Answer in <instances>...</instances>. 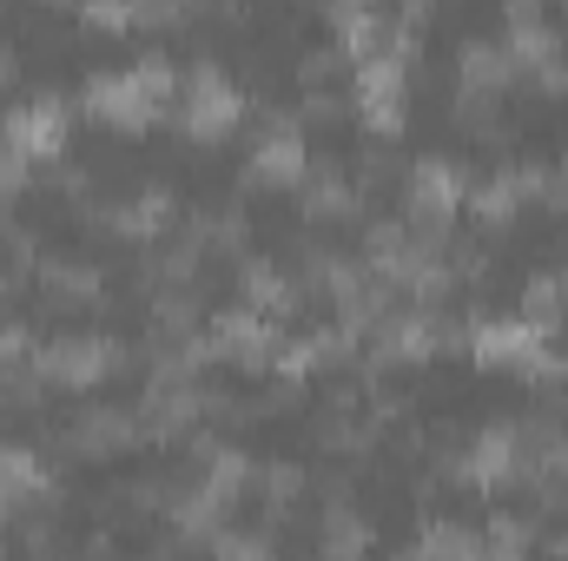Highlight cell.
<instances>
[{
    "label": "cell",
    "instance_id": "obj_1",
    "mask_svg": "<svg viewBox=\"0 0 568 561\" xmlns=\"http://www.w3.org/2000/svg\"><path fill=\"white\" fill-rule=\"evenodd\" d=\"M311 178L304 172H284V165H252L245 185H239V205H232V225H239V245L245 258L258 265V278L272 284H297L304 272H317L311 258Z\"/></svg>",
    "mask_w": 568,
    "mask_h": 561
},
{
    "label": "cell",
    "instance_id": "obj_2",
    "mask_svg": "<svg viewBox=\"0 0 568 561\" xmlns=\"http://www.w3.org/2000/svg\"><path fill=\"white\" fill-rule=\"evenodd\" d=\"M179 317L192 324V337H219V330H232L239 317H252L258 310V265L245 258V245L239 238H219L212 225L192 238V252L179 258Z\"/></svg>",
    "mask_w": 568,
    "mask_h": 561
},
{
    "label": "cell",
    "instance_id": "obj_3",
    "mask_svg": "<svg viewBox=\"0 0 568 561\" xmlns=\"http://www.w3.org/2000/svg\"><path fill=\"white\" fill-rule=\"evenodd\" d=\"M258 330H265V350L278 357H297V350H317V344H344L351 337V290L331 278L324 265L304 272L297 284H278V297H258Z\"/></svg>",
    "mask_w": 568,
    "mask_h": 561
},
{
    "label": "cell",
    "instance_id": "obj_4",
    "mask_svg": "<svg viewBox=\"0 0 568 561\" xmlns=\"http://www.w3.org/2000/svg\"><path fill=\"white\" fill-rule=\"evenodd\" d=\"M179 390L185 404H219V410H258L291 390V370H284L278 350H245V344H199L185 364H179Z\"/></svg>",
    "mask_w": 568,
    "mask_h": 561
},
{
    "label": "cell",
    "instance_id": "obj_5",
    "mask_svg": "<svg viewBox=\"0 0 568 561\" xmlns=\"http://www.w3.org/2000/svg\"><path fill=\"white\" fill-rule=\"evenodd\" d=\"M377 152V126L364 106H331V100H311L297 120H291V159L311 185H351L364 172V159Z\"/></svg>",
    "mask_w": 568,
    "mask_h": 561
},
{
    "label": "cell",
    "instance_id": "obj_6",
    "mask_svg": "<svg viewBox=\"0 0 568 561\" xmlns=\"http://www.w3.org/2000/svg\"><path fill=\"white\" fill-rule=\"evenodd\" d=\"M324 436H337V429H324L317 410H311L297 390H284V397H272V404L232 417L225 456H239V462H252V469H272V476H297Z\"/></svg>",
    "mask_w": 568,
    "mask_h": 561
},
{
    "label": "cell",
    "instance_id": "obj_7",
    "mask_svg": "<svg viewBox=\"0 0 568 561\" xmlns=\"http://www.w3.org/2000/svg\"><path fill=\"white\" fill-rule=\"evenodd\" d=\"M291 390L317 410L324 429H337V436H364L371 422L384 417V404H377V390H371V357H357V350H344V344L304 350V370L291 377Z\"/></svg>",
    "mask_w": 568,
    "mask_h": 561
},
{
    "label": "cell",
    "instance_id": "obj_8",
    "mask_svg": "<svg viewBox=\"0 0 568 561\" xmlns=\"http://www.w3.org/2000/svg\"><path fill=\"white\" fill-rule=\"evenodd\" d=\"M489 252L516 258L529 278H562L568 272V205L556 198V185H516L496 212V238Z\"/></svg>",
    "mask_w": 568,
    "mask_h": 561
},
{
    "label": "cell",
    "instance_id": "obj_9",
    "mask_svg": "<svg viewBox=\"0 0 568 561\" xmlns=\"http://www.w3.org/2000/svg\"><path fill=\"white\" fill-rule=\"evenodd\" d=\"M424 516H429V536H443V542H463V549L503 542V529H496V516H489V476H476V469H463V462H449V456L429 462Z\"/></svg>",
    "mask_w": 568,
    "mask_h": 561
},
{
    "label": "cell",
    "instance_id": "obj_10",
    "mask_svg": "<svg viewBox=\"0 0 568 561\" xmlns=\"http://www.w3.org/2000/svg\"><path fill=\"white\" fill-rule=\"evenodd\" d=\"M87 397H93V417L113 422V429H145L165 404V377H159V357L152 350H106L100 370L87 377Z\"/></svg>",
    "mask_w": 568,
    "mask_h": 561
},
{
    "label": "cell",
    "instance_id": "obj_11",
    "mask_svg": "<svg viewBox=\"0 0 568 561\" xmlns=\"http://www.w3.org/2000/svg\"><path fill=\"white\" fill-rule=\"evenodd\" d=\"M278 502H284L278 476H272V469L239 462V476L212 482V496H205V529H212L219 542H232V549H265Z\"/></svg>",
    "mask_w": 568,
    "mask_h": 561
},
{
    "label": "cell",
    "instance_id": "obj_12",
    "mask_svg": "<svg viewBox=\"0 0 568 561\" xmlns=\"http://www.w3.org/2000/svg\"><path fill=\"white\" fill-rule=\"evenodd\" d=\"M344 198H351L377 232H397V225L424 205V165H417L397 140H377V152L364 159V172L344 185Z\"/></svg>",
    "mask_w": 568,
    "mask_h": 561
},
{
    "label": "cell",
    "instance_id": "obj_13",
    "mask_svg": "<svg viewBox=\"0 0 568 561\" xmlns=\"http://www.w3.org/2000/svg\"><path fill=\"white\" fill-rule=\"evenodd\" d=\"M469 290H476V324L483 330H523V324L542 317V278H529L503 252H483L469 265Z\"/></svg>",
    "mask_w": 568,
    "mask_h": 561
},
{
    "label": "cell",
    "instance_id": "obj_14",
    "mask_svg": "<svg viewBox=\"0 0 568 561\" xmlns=\"http://www.w3.org/2000/svg\"><path fill=\"white\" fill-rule=\"evenodd\" d=\"M133 145V126L113 113V106H93V100H80V106H60V126H53V159L73 172V178H87V172H100L113 152H126Z\"/></svg>",
    "mask_w": 568,
    "mask_h": 561
},
{
    "label": "cell",
    "instance_id": "obj_15",
    "mask_svg": "<svg viewBox=\"0 0 568 561\" xmlns=\"http://www.w3.org/2000/svg\"><path fill=\"white\" fill-rule=\"evenodd\" d=\"M337 536H344L337 496L317 489V482H297V489L278 502V516H272L265 549H272V555H324V549H337Z\"/></svg>",
    "mask_w": 568,
    "mask_h": 561
},
{
    "label": "cell",
    "instance_id": "obj_16",
    "mask_svg": "<svg viewBox=\"0 0 568 561\" xmlns=\"http://www.w3.org/2000/svg\"><path fill=\"white\" fill-rule=\"evenodd\" d=\"M417 13L449 27L469 53H489V60L516 53L523 40V0H417Z\"/></svg>",
    "mask_w": 568,
    "mask_h": 561
},
{
    "label": "cell",
    "instance_id": "obj_17",
    "mask_svg": "<svg viewBox=\"0 0 568 561\" xmlns=\"http://www.w3.org/2000/svg\"><path fill=\"white\" fill-rule=\"evenodd\" d=\"M185 509L145 496V489H126L106 502V549L113 555H165V549H185Z\"/></svg>",
    "mask_w": 568,
    "mask_h": 561
},
{
    "label": "cell",
    "instance_id": "obj_18",
    "mask_svg": "<svg viewBox=\"0 0 568 561\" xmlns=\"http://www.w3.org/2000/svg\"><path fill=\"white\" fill-rule=\"evenodd\" d=\"M80 53L93 67L100 86H126L152 73V20L126 13V20H80Z\"/></svg>",
    "mask_w": 568,
    "mask_h": 561
},
{
    "label": "cell",
    "instance_id": "obj_19",
    "mask_svg": "<svg viewBox=\"0 0 568 561\" xmlns=\"http://www.w3.org/2000/svg\"><path fill=\"white\" fill-rule=\"evenodd\" d=\"M311 258L324 265V272H364V265H377V225L351 205V198H317L311 205Z\"/></svg>",
    "mask_w": 568,
    "mask_h": 561
},
{
    "label": "cell",
    "instance_id": "obj_20",
    "mask_svg": "<svg viewBox=\"0 0 568 561\" xmlns=\"http://www.w3.org/2000/svg\"><path fill=\"white\" fill-rule=\"evenodd\" d=\"M20 344H33L53 364L80 357V350H100V290H73V284L60 278V290L47 297V310L33 317V330Z\"/></svg>",
    "mask_w": 568,
    "mask_h": 561
},
{
    "label": "cell",
    "instance_id": "obj_21",
    "mask_svg": "<svg viewBox=\"0 0 568 561\" xmlns=\"http://www.w3.org/2000/svg\"><path fill=\"white\" fill-rule=\"evenodd\" d=\"M27 397H33V410L47 422V436L53 442H80V436H93V397H87V377H73V370H53V364H40L33 370V384H27Z\"/></svg>",
    "mask_w": 568,
    "mask_h": 561
},
{
    "label": "cell",
    "instance_id": "obj_22",
    "mask_svg": "<svg viewBox=\"0 0 568 561\" xmlns=\"http://www.w3.org/2000/svg\"><path fill=\"white\" fill-rule=\"evenodd\" d=\"M47 516H53V489H0V549L7 555L47 549Z\"/></svg>",
    "mask_w": 568,
    "mask_h": 561
},
{
    "label": "cell",
    "instance_id": "obj_23",
    "mask_svg": "<svg viewBox=\"0 0 568 561\" xmlns=\"http://www.w3.org/2000/svg\"><path fill=\"white\" fill-rule=\"evenodd\" d=\"M364 53L337 47L324 60H311V100H331V106H364Z\"/></svg>",
    "mask_w": 568,
    "mask_h": 561
},
{
    "label": "cell",
    "instance_id": "obj_24",
    "mask_svg": "<svg viewBox=\"0 0 568 561\" xmlns=\"http://www.w3.org/2000/svg\"><path fill=\"white\" fill-rule=\"evenodd\" d=\"M542 357H549L556 370H568V290L549 304V317H542Z\"/></svg>",
    "mask_w": 568,
    "mask_h": 561
},
{
    "label": "cell",
    "instance_id": "obj_25",
    "mask_svg": "<svg viewBox=\"0 0 568 561\" xmlns=\"http://www.w3.org/2000/svg\"><path fill=\"white\" fill-rule=\"evenodd\" d=\"M20 265H27V238H20V232H13V225L0 218V284L13 278Z\"/></svg>",
    "mask_w": 568,
    "mask_h": 561
},
{
    "label": "cell",
    "instance_id": "obj_26",
    "mask_svg": "<svg viewBox=\"0 0 568 561\" xmlns=\"http://www.w3.org/2000/svg\"><path fill=\"white\" fill-rule=\"evenodd\" d=\"M549 67H562L568 73V0H562V20L549 27Z\"/></svg>",
    "mask_w": 568,
    "mask_h": 561
},
{
    "label": "cell",
    "instance_id": "obj_27",
    "mask_svg": "<svg viewBox=\"0 0 568 561\" xmlns=\"http://www.w3.org/2000/svg\"><path fill=\"white\" fill-rule=\"evenodd\" d=\"M80 7H126V0H80Z\"/></svg>",
    "mask_w": 568,
    "mask_h": 561
},
{
    "label": "cell",
    "instance_id": "obj_28",
    "mask_svg": "<svg viewBox=\"0 0 568 561\" xmlns=\"http://www.w3.org/2000/svg\"><path fill=\"white\" fill-rule=\"evenodd\" d=\"M0 489H7V449H0Z\"/></svg>",
    "mask_w": 568,
    "mask_h": 561
},
{
    "label": "cell",
    "instance_id": "obj_29",
    "mask_svg": "<svg viewBox=\"0 0 568 561\" xmlns=\"http://www.w3.org/2000/svg\"><path fill=\"white\" fill-rule=\"evenodd\" d=\"M0 133H13V113H0Z\"/></svg>",
    "mask_w": 568,
    "mask_h": 561
},
{
    "label": "cell",
    "instance_id": "obj_30",
    "mask_svg": "<svg viewBox=\"0 0 568 561\" xmlns=\"http://www.w3.org/2000/svg\"><path fill=\"white\" fill-rule=\"evenodd\" d=\"M232 7H265V0H232Z\"/></svg>",
    "mask_w": 568,
    "mask_h": 561
},
{
    "label": "cell",
    "instance_id": "obj_31",
    "mask_svg": "<svg viewBox=\"0 0 568 561\" xmlns=\"http://www.w3.org/2000/svg\"><path fill=\"white\" fill-rule=\"evenodd\" d=\"M159 7H179V0H159Z\"/></svg>",
    "mask_w": 568,
    "mask_h": 561
},
{
    "label": "cell",
    "instance_id": "obj_32",
    "mask_svg": "<svg viewBox=\"0 0 568 561\" xmlns=\"http://www.w3.org/2000/svg\"><path fill=\"white\" fill-rule=\"evenodd\" d=\"M562 278H568V272H562Z\"/></svg>",
    "mask_w": 568,
    "mask_h": 561
}]
</instances>
